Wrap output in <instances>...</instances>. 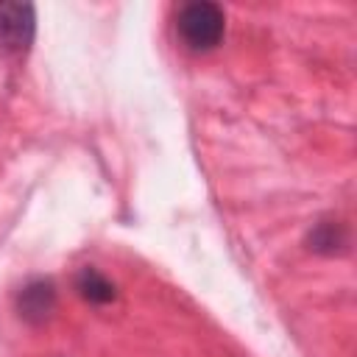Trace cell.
<instances>
[{
    "label": "cell",
    "mask_w": 357,
    "mask_h": 357,
    "mask_svg": "<svg viewBox=\"0 0 357 357\" xmlns=\"http://www.w3.org/2000/svg\"><path fill=\"white\" fill-rule=\"evenodd\" d=\"M176 31L190 50L195 53L212 50L220 45L226 33V14L218 3H209V0L184 3L176 14Z\"/></svg>",
    "instance_id": "cell-1"
},
{
    "label": "cell",
    "mask_w": 357,
    "mask_h": 357,
    "mask_svg": "<svg viewBox=\"0 0 357 357\" xmlns=\"http://www.w3.org/2000/svg\"><path fill=\"white\" fill-rule=\"evenodd\" d=\"M36 36V8L31 3H0V47L25 53Z\"/></svg>",
    "instance_id": "cell-2"
},
{
    "label": "cell",
    "mask_w": 357,
    "mask_h": 357,
    "mask_svg": "<svg viewBox=\"0 0 357 357\" xmlns=\"http://www.w3.org/2000/svg\"><path fill=\"white\" fill-rule=\"evenodd\" d=\"M56 284L50 279H31L17 293V312L28 324H45L56 310Z\"/></svg>",
    "instance_id": "cell-3"
},
{
    "label": "cell",
    "mask_w": 357,
    "mask_h": 357,
    "mask_svg": "<svg viewBox=\"0 0 357 357\" xmlns=\"http://www.w3.org/2000/svg\"><path fill=\"white\" fill-rule=\"evenodd\" d=\"M75 290L84 301L89 304H109L117 298V287L112 279H106L98 268H81L78 276H75Z\"/></svg>",
    "instance_id": "cell-4"
},
{
    "label": "cell",
    "mask_w": 357,
    "mask_h": 357,
    "mask_svg": "<svg viewBox=\"0 0 357 357\" xmlns=\"http://www.w3.org/2000/svg\"><path fill=\"white\" fill-rule=\"evenodd\" d=\"M307 245L318 254H337V251H346L349 231L340 220H318L307 234Z\"/></svg>",
    "instance_id": "cell-5"
}]
</instances>
